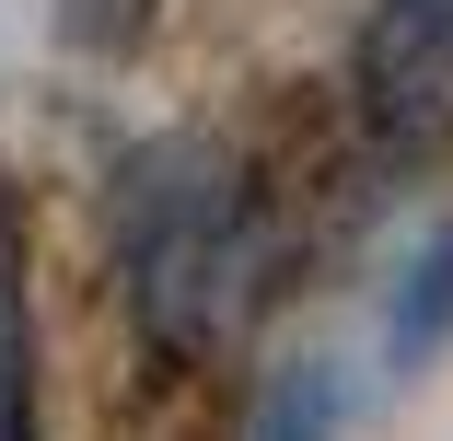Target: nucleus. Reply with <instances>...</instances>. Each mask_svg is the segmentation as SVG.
Instances as JSON below:
<instances>
[{"label":"nucleus","instance_id":"nucleus-3","mask_svg":"<svg viewBox=\"0 0 453 441\" xmlns=\"http://www.w3.org/2000/svg\"><path fill=\"white\" fill-rule=\"evenodd\" d=\"M0 441H47L35 430V325H24V255L0 221Z\"/></svg>","mask_w":453,"mask_h":441},{"label":"nucleus","instance_id":"nucleus-2","mask_svg":"<svg viewBox=\"0 0 453 441\" xmlns=\"http://www.w3.org/2000/svg\"><path fill=\"white\" fill-rule=\"evenodd\" d=\"M360 81H372V117L395 140L441 128L453 117V0H384L372 47H360Z\"/></svg>","mask_w":453,"mask_h":441},{"label":"nucleus","instance_id":"nucleus-4","mask_svg":"<svg viewBox=\"0 0 453 441\" xmlns=\"http://www.w3.org/2000/svg\"><path fill=\"white\" fill-rule=\"evenodd\" d=\"M395 361H430V348L453 337V232H430L418 244V268H407V291H395Z\"/></svg>","mask_w":453,"mask_h":441},{"label":"nucleus","instance_id":"nucleus-5","mask_svg":"<svg viewBox=\"0 0 453 441\" xmlns=\"http://www.w3.org/2000/svg\"><path fill=\"white\" fill-rule=\"evenodd\" d=\"M326 430H337V384L303 361V372H280V384L256 395V430L244 441H326Z\"/></svg>","mask_w":453,"mask_h":441},{"label":"nucleus","instance_id":"nucleus-1","mask_svg":"<svg viewBox=\"0 0 453 441\" xmlns=\"http://www.w3.org/2000/svg\"><path fill=\"white\" fill-rule=\"evenodd\" d=\"M117 255H128V314L163 361H210V348L256 314L267 232L233 151L210 140H151L117 186Z\"/></svg>","mask_w":453,"mask_h":441}]
</instances>
